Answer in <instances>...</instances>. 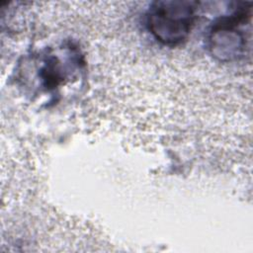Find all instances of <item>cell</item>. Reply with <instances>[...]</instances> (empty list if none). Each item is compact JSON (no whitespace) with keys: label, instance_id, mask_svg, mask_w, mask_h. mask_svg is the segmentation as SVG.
I'll use <instances>...</instances> for the list:
<instances>
[{"label":"cell","instance_id":"obj_1","mask_svg":"<svg viewBox=\"0 0 253 253\" xmlns=\"http://www.w3.org/2000/svg\"><path fill=\"white\" fill-rule=\"evenodd\" d=\"M251 3H241L230 14L222 15L211 25L207 45L217 60H238L246 53L251 35Z\"/></svg>","mask_w":253,"mask_h":253},{"label":"cell","instance_id":"obj_2","mask_svg":"<svg viewBox=\"0 0 253 253\" xmlns=\"http://www.w3.org/2000/svg\"><path fill=\"white\" fill-rule=\"evenodd\" d=\"M198 2L161 0L151 3L146 13V26L152 37L170 47L183 43L189 37L196 18Z\"/></svg>","mask_w":253,"mask_h":253}]
</instances>
